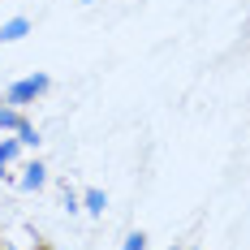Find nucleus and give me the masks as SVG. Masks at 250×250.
Returning a JSON list of instances; mask_svg holds the SVG:
<instances>
[{"instance_id":"obj_1","label":"nucleus","mask_w":250,"mask_h":250,"mask_svg":"<svg viewBox=\"0 0 250 250\" xmlns=\"http://www.w3.org/2000/svg\"><path fill=\"white\" fill-rule=\"evenodd\" d=\"M52 86L48 74H30V78H18L9 91H4V104H13V108H26V104H35L43 91Z\"/></svg>"},{"instance_id":"obj_2","label":"nucleus","mask_w":250,"mask_h":250,"mask_svg":"<svg viewBox=\"0 0 250 250\" xmlns=\"http://www.w3.org/2000/svg\"><path fill=\"white\" fill-rule=\"evenodd\" d=\"M0 129H18V143H26V147H35V143H39L35 125L26 121L22 108H13V104H0Z\"/></svg>"},{"instance_id":"obj_3","label":"nucleus","mask_w":250,"mask_h":250,"mask_svg":"<svg viewBox=\"0 0 250 250\" xmlns=\"http://www.w3.org/2000/svg\"><path fill=\"white\" fill-rule=\"evenodd\" d=\"M22 190H43V186H48V164H43V160H35V164H26L22 168Z\"/></svg>"},{"instance_id":"obj_4","label":"nucleus","mask_w":250,"mask_h":250,"mask_svg":"<svg viewBox=\"0 0 250 250\" xmlns=\"http://www.w3.org/2000/svg\"><path fill=\"white\" fill-rule=\"evenodd\" d=\"M26 30H30V22H26V18H13V22H4V26H0V43H13V39H22Z\"/></svg>"},{"instance_id":"obj_5","label":"nucleus","mask_w":250,"mask_h":250,"mask_svg":"<svg viewBox=\"0 0 250 250\" xmlns=\"http://www.w3.org/2000/svg\"><path fill=\"white\" fill-rule=\"evenodd\" d=\"M82 203H86V211H91V216H104L108 194H104V190H86V194H82Z\"/></svg>"},{"instance_id":"obj_6","label":"nucleus","mask_w":250,"mask_h":250,"mask_svg":"<svg viewBox=\"0 0 250 250\" xmlns=\"http://www.w3.org/2000/svg\"><path fill=\"white\" fill-rule=\"evenodd\" d=\"M18 147H22L18 138H4V143H0V173H4V168L13 164V155H18Z\"/></svg>"},{"instance_id":"obj_7","label":"nucleus","mask_w":250,"mask_h":250,"mask_svg":"<svg viewBox=\"0 0 250 250\" xmlns=\"http://www.w3.org/2000/svg\"><path fill=\"white\" fill-rule=\"evenodd\" d=\"M121 250H147V233H143V229L125 233V246H121Z\"/></svg>"},{"instance_id":"obj_8","label":"nucleus","mask_w":250,"mask_h":250,"mask_svg":"<svg viewBox=\"0 0 250 250\" xmlns=\"http://www.w3.org/2000/svg\"><path fill=\"white\" fill-rule=\"evenodd\" d=\"M30 250H56V246H52V242H43V237H35V246H30Z\"/></svg>"},{"instance_id":"obj_9","label":"nucleus","mask_w":250,"mask_h":250,"mask_svg":"<svg viewBox=\"0 0 250 250\" xmlns=\"http://www.w3.org/2000/svg\"><path fill=\"white\" fill-rule=\"evenodd\" d=\"M0 250H13V246H9V242H4V237H0Z\"/></svg>"},{"instance_id":"obj_10","label":"nucleus","mask_w":250,"mask_h":250,"mask_svg":"<svg viewBox=\"0 0 250 250\" xmlns=\"http://www.w3.org/2000/svg\"><path fill=\"white\" fill-rule=\"evenodd\" d=\"M168 250H177V246H168Z\"/></svg>"}]
</instances>
